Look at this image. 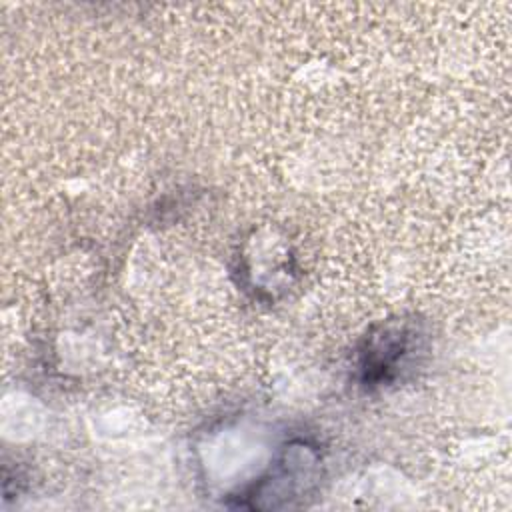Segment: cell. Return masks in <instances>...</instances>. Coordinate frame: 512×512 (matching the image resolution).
Masks as SVG:
<instances>
[{"mask_svg": "<svg viewBox=\"0 0 512 512\" xmlns=\"http://www.w3.org/2000/svg\"><path fill=\"white\" fill-rule=\"evenodd\" d=\"M410 338L412 330L402 322L384 324L370 334L364 350L360 352V370L364 374V382L382 384L384 380H390L410 354Z\"/></svg>", "mask_w": 512, "mask_h": 512, "instance_id": "obj_1", "label": "cell"}]
</instances>
